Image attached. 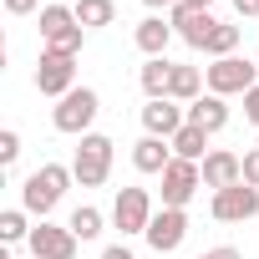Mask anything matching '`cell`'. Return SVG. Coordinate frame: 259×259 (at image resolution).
<instances>
[{
  "instance_id": "6",
  "label": "cell",
  "mask_w": 259,
  "mask_h": 259,
  "mask_svg": "<svg viewBox=\"0 0 259 259\" xmlns=\"http://www.w3.org/2000/svg\"><path fill=\"white\" fill-rule=\"evenodd\" d=\"M36 92L41 97H66V92H76V56H66V51H41V61H36Z\"/></svg>"
},
{
  "instance_id": "10",
  "label": "cell",
  "mask_w": 259,
  "mask_h": 259,
  "mask_svg": "<svg viewBox=\"0 0 259 259\" xmlns=\"http://www.w3.org/2000/svg\"><path fill=\"white\" fill-rule=\"evenodd\" d=\"M208 208H213V219H219V224H244V219H254V213H259V188H249V183L219 188Z\"/></svg>"
},
{
  "instance_id": "1",
  "label": "cell",
  "mask_w": 259,
  "mask_h": 259,
  "mask_svg": "<svg viewBox=\"0 0 259 259\" xmlns=\"http://www.w3.org/2000/svg\"><path fill=\"white\" fill-rule=\"evenodd\" d=\"M76 183V173L71 168H61V163H41L31 178H26V188H21V208L26 213H36V219H46L61 198H66V188Z\"/></svg>"
},
{
  "instance_id": "23",
  "label": "cell",
  "mask_w": 259,
  "mask_h": 259,
  "mask_svg": "<svg viewBox=\"0 0 259 259\" xmlns=\"http://www.w3.org/2000/svg\"><path fill=\"white\" fill-rule=\"evenodd\" d=\"M239 36H244L239 26H224V21H219V31L208 36V46H203V51H208L213 61H224V56H234V46H239Z\"/></svg>"
},
{
  "instance_id": "25",
  "label": "cell",
  "mask_w": 259,
  "mask_h": 259,
  "mask_svg": "<svg viewBox=\"0 0 259 259\" xmlns=\"http://www.w3.org/2000/svg\"><path fill=\"white\" fill-rule=\"evenodd\" d=\"M16 158H21V138H16V133H11V127H6V133H0V163H6V168H11Z\"/></svg>"
},
{
  "instance_id": "12",
  "label": "cell",
  "mask_w": 259,
  "mask_h": 259,
  "mask_svg": "<svg viewBox=\"0 0 259 259\" xmlns=\"http://www.w3.org/2000/svg\"><path fill=\"white\" fill-rule=\"evenodd\" d=\"M26 244H31V254H36V259H76V244H81V239H76L71 229H61V224H46V219H41V224L31 229V239H26Z\"/></svg>"
},
{
  "instance_id": "3",
  "label": "cell",
  "mask_w": 259,
  "mask_h": 259,
  "mask_svg": "<svg viewBox=\"0 0 259 259\" xmlns=\"http://www.w3.org/2000/svg\"><path fill=\"white\" fill-rule=\"evenodd\" d=\"M97 112H102V97H97L92 87H76V92H66V97L56 102L51 122H56V133L87 138V133H92V122H97Z\"/></svg>"
},
{
  "instance_id": "28",
  "label": "cell",
  "mask_w": 259,
  "mask_h": 259,
  "mask_svg": "<svg viewBox=\"0 0 259 259\" xmlns=\"http://www.w3.org/2000/svg\"><path fill=\"white\" fill-rule=\"evenodd\" d=\"M198 259H244V254H239V249H234V244H219V249H203V254H198Z\"/></svg>"
},
{
  "instance_id": "16",
  "label": "cell",
  "mask_w": 259,
  "mask_h": 259,
  "mask_svg": "<svg viewBox=\"0 0 259 259\" xmlns=\"http://www.w3.org/2000/svg\"><path fill=\"white\" fill-rule=\"evenodd\" d=\"M188 122H193V127H203L208 138L219 133V127H229V107H224V97H213V92H208V97H198V102L188 107Z\"/></svg>"
},
{
  "instance_id": "8",
  "label": "cell",
  "mask_w": 259,
  "mask_h": 259,
  "mask_svg": "<svg viewBox=\"0 0 259 259\" xmlns=\"http://www.w3.org/2000/svg\"><path fill=\"white\" fill-rule=\"evenodd\" d=\"M198 188H203V168L188 163V158H173L168 173H163V208H183Z\"/></svg>"
},
{
  "instance_id": "5",
  "label": "cell",
  "mask_w": 259,
  "mask_h": 259,
  "mask_svg": "<svg viewBox=\"0 0 259 259\" xmlns=\"http://www.w3.org/2000/svg\"><path fill=\"white\" fill-rule=\"evenodd\" d=\"M203 81H208V92L213 97H244L249 87H259V61H244V56H224V61H213L208 71H203Z\"/></svg>"
},
{
  "instance_id": "9",
  "label": "cell",
  "mask_w": 259,
  "mask_h": 259,
  "mask_svg": "<svg viewBox=\"0 0 259 259\" xmlns=\"http://www.w3.org/2000/svg\"><path fill=\"white\" fill-rule=\"evenodd\" d=\"M168 21H173V36H183L193 51H203V46H208V36L219 31V21H213L203 6H188V0H178Z\"/></svg>"
},
{
  "instance_id": "32",
  "label": "cell",
  "mask_w": 259,
  "mask_h": 259,
  "mask_svg": "<svg viewBox=\"0 0 259 259\" xmlns=\"http://www.w3.org/2000/svg\"><path fill=\"white\" fill-rule=\"evenodd\" d=\"M143 6H153V11H163V6H168V11H173V6H178V0H143Z\"/></svg>"
},
{
  "instance_id": "29",
  "label": "cell",
  "mask_w": 259,
  "mask_h": 259,
  "mask_svg": "<svg viewBox=\"0 0 259 259\" xmlns=\"http://www.w3.org/2000/svg\"><path fill=\"white\" fill-rule=\"evenodd\" d=\"M36 6H41V0H6V11H11V16H31Z\"/></svg>"
},
{
  "instance_id": "27",
  "label": "cell",
  "mask_w": 259,
  "mask_h": 259,
  "mask_svg": "<svg viewBox=\"0 0 259 259\" xmlns=\"http://www.w3.org/2000/svg\"><path fill=\"white\" fill-rule=\"evenodd\" d=\"M244 117L259 127V87H249V92H244Z\"/></svg>"
},
{
  "instance_id": "14",
  "label": "cell",
  "mask_w": 259,
  "mask_h": 259,
  "mask_svg": "<svg viewBox=\"0 0 259 259\" xmlns=\"http://www.w3.org/2000/svg\"><path fill=\"white\" fill-rule=\"evenodd\" d=\"M198 168H203V188H213V193H219V188L244 183V158H239V153H229V148H213Z\"/></svg>"
},
{
  "instance_id": "13",
  "label": "cell",
  "mask_w": 259,
  "mask_h": 259,
  "mask_svg": "<svg viewBox=\"0 0 259 259\" xmlns=\"http://www.w3.org/2000/svg\"><path fill=\"white\" fill-rule=\"evenodd\" d=\"M183 122H188V112L173 102V97H158V102H148L143 107V127H148V138H178L183 133Z\"/></svg>"
},
{
  "instance_id": "11",
  "label": "cell",
  "mask_w": 259,
  "mask_h": 259,
  "mask_svg": "<svg viewBox=\"0 0 259 259\" xmlns=\"http://www.w3.org/2000/svg\"><path fill=\"white\" fill-rule=\"evenodd\" d=\"M143 239H148V249H158V254H173V249L188 239V213H183V208H158Z\"/></svg>"
},
{
  "instance_id": "26",
  "label": "cell",
  "mask_w": 259,
  "mask_h": 259,
  "mask_svg": "<svg viewBox=\"0 0 259 259\" xmlns=\"http://www.w3.org/2000/svg\"><path fill=\"white\" fill-rule=\"evenodd\" d=\"M244 183H249V188H259V148H254V153H244Z\"/></svg>"
},
{
  "instance_id": "22",
  "label": "cell",
  "mask_w": 259,
  "mask_h": 259,
  "mask_svg": "<svg viewBox=\"0 0 259 259\" xmlns=\"http://www.w3.org/2000/svg\"><path fill=\"white\" fill-rule=\"evenodd\" d=\"M66 229H71V234H76V239L87 244V239H97V234H102V213H97L92 203H81V208H76V213L66 219Z\"/></svg>"
},
{
  "instance_id": "18",
  "label": "cell",
  "mask_w": 259,
  "mask_h": 259,
  "mask_svg": "<svg viewBox=\"0 0 259 259\" xmlns=\"http://www.w3.org/2000/svg\"><path fill=\"white\" fill-rule=\"evenodd\" d=\"M168 81H173V61H168V56H148V66H143V92H148V102L168 97Z\"/></svg>"
},
{
  "instance_id": "7",
  "label": "cell",
  "mask_w": 259,
  "mask_h": 259,
  "mask_svg": "<svg viewBox=\"0 0 259 259\" xmlns=\"http://www.w3.org/2000/svg\"><path fill=\"white\" fill-rule=\"evenodd\" d=\"M112 224H117L122 234H148V224H153V198H148V188H117Z\"/></svg>"
},
{
  "instance_id": "24",
  "label": "cell",
  "mask_w": 259,
  "mask_h": 259,
  "mask_svg": "<svg viewBox=\"0 0 259 259\" xmlns=\"http://www.w3.org/2000/svg\"><path fill=\"white\" fill-rule=\"evenodd\" d=\"M0 239H6V244H21V239H31L26 208H6V213H0Z\"/></svg>"
},
{
  "instance_id": "34",
  "label": "cell",
  "mask_w": 259,
  "mask_h": 259,
  "mask_svg": "<svg viewBox=\"0 0 259 259\" xmlns=\"http://www.w3.org/2000/svg\"><path fill=\"white\" fill-rule=\"evenodd\" d=\"M254 61H259V56H254Z\"/></svg>"
},
{
  "instance_id": "20",
  "label": "cell",
  "mask_w": 259,
  "mask_h": 259,
  "mask_svg": "<svg viewBox=\"0 0 259 259\" xmlns=\"http://www.w3.org/2000/svg\"><path fill=\"white\" fill-rule=\"evenodd\" d=\"M76 21L87 26V31H97V26H112L117 21V6H112V0H76Z\"/></svg>"
},
{
  "instance_id": "30",
  "label": "cell",
  "mask_w": 259,
  "mask_h": 259,
  "mask_svg": "<svg viewBox=\"0 0 259 259\" xmlns=\"http://www.w3.org/2000/svg\"><path fill=\"white\" fill-rule=\"evenodd\" d=\"M102 259H133V249H127V244H112V249H102Z\"/></svg>"
},
{
  "instance_id": "33",
  "label": "cell",
  "mask_w": 259,
  "mask_h": 259,
  "mask_svg": "<svg viewBox=\"0 0 259 259\" xmlns=\"http://www.w3.org/2000/svg\"><path fill=\"white\" fill-rule=\"evenodd\" d=\"M188 6H203V11H208V6H213V0H188Z\"/></svg>"
},
{
  "instance_id": "15",
  "label": "cell",
  "mask_w": 259,
  "mask_h": 259,
  "mask_svg": "<svg viewBox=\"0 0 259 259\" xmlns=\"http://www.w3.org/2000/svg\"><path fill=\"white\" fill-rule=\"evenodd\" d=\"M168 163H173V143L168 138H143L133 148V168L138 173H168Z\"/></svg>"
},
{
  "instance_id": "19",
  "label": "cell",
  "mask_w": 259,
  "mask_h": 259,
  "mask_svg": "<svg viewBox=\"0 0 259 259\" xmlns=\"http://www.w3.org/2000/svg\"><path fill=\"white\" fill-rule=\"evenodd\" d=\"M208 133H203V127H193V122H183V133L173 138V158H188V163H203L208 153Z\"/></svg>"
},
{
  "instance_id": "31",
  "label": "cell",
  "mask_w": 259,
  "mask_h": 259,
  "mask_svg": "<svg viewBox=\"0 0 259 259\" xmlns=\"http://www.w3.org/2000/svg\"><path fill=\"white\" fill-rule=\"evenodd\" d=\"M234 11L239 16H259V0H234Z\"/></svg>"
},
{
  "instance_id": "2",
  "label": "cell",
  "mask_w": 259,
  "mask_h": 259,
  "mask_svg": "<svg viewBox=\"0 0 259 259\" xmlns=\"http://www.w3.org/2000/svg\"><path fill=\"white\" fill-rule=\"evenodd\" d=\"M87 41V26L76 21L71 6H41V51H66L76 56Z\"/></svg>"
},
{
  "instance_id": "17",
  "label": "cell",
  "mask_w": 259,
  "mask_h": 259,
  "mask_svg": "<svg viewBox=\"0 0 259 259\" xmlns=\"http://www.w3.org/2000/svg\"><path fill=\"white\" fill-rule=\"evenodd\" d=\"M133 41H138V51H148V56H163V51H168V41H173V21H163V16H148V21L133 31Z\"/></svg>"
},
{
  "instance_id": "4",
  "label": "cell",
  "mask_w": 259,
  "mask_h": 259,
  "mask_svg": "<svg viewBox=\"0 0 259 259\" xmlns=\"http://www.w3.org/2000/svg\"><path fill=\"white\" fill-rule=\"evenodd\" d=\"M71 173H76V183H81V188H102V183H107V173H112V138L87 133V138L76 143Z\"/></svg>"
},
{
  "instance_id": "21",
  "label": "cell",
  "mask_w": 259,
  "mask_h": 259,
  "mask_svg": "<svg viewBox=\"0 0 259 259\" xmlns=\"http://www.w3.org/2000/svg\"><path fill=\"white\" fill-rule=\"evenodd\" d=\"M198 87H203V76H198L193 66H173V81H168V97H173V102H188V107H193V102H198Z\"/></svg>"
}]
</instances>
